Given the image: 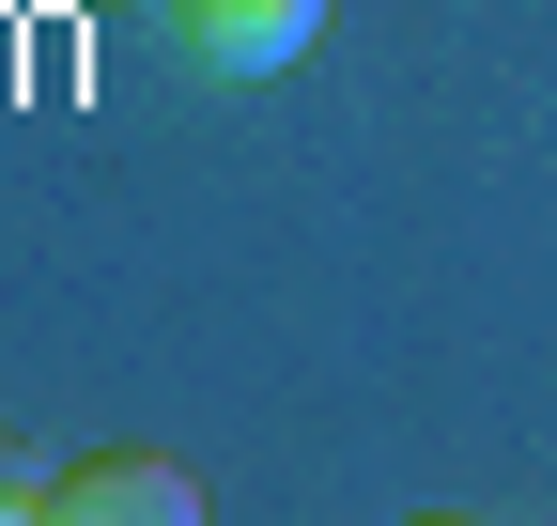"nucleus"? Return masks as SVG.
I'll use <instances>...</instances> for the list:
<instances>
[{
  "instance_id": "1",
  "label": "nucleus",
  "mask_w": 557,
  "mask_h": 526,
  "mask_svg": "<svg viewBox=\"0 0 557 526\" xmlns=\"http://www.w3.org/2000/svg\"><path fill=\"white\" fill-rule=\"evenodd\" d=\"M325 0H171V62L186 78H278V62H310Z\"/></svg>"
},
{
  "instance_id": "2",
  "label": "nucleus",
  "mask_w": 557,
  "mask_h": 526,
  "mask_svg": "<svg viewBox=\"0 0 557 526\" xmlns=\"http://www.w3.org/2000/svg\"><path fill=\"white\" fill-rule=\"evenodd\" d=\"M62 526H201V480L171 465V449H94V465L47 480Z\"/></svg>"
},
{
  "instance_id": "3",
  "label": "nucleus",
  "mask_w": 557,
  "mask_h": 526,
  "mask_svg": "<svg viewBox=\"0 0 557 526\" xmlns=\"http://www.w3.org/2000/svg\"><path fill=\"white\" fill-rule=\"evenodd\" d=\"M47 480H62L47 449H32V434H0V526H16V511H47Z\"/></svg>"
}]
</instances>
